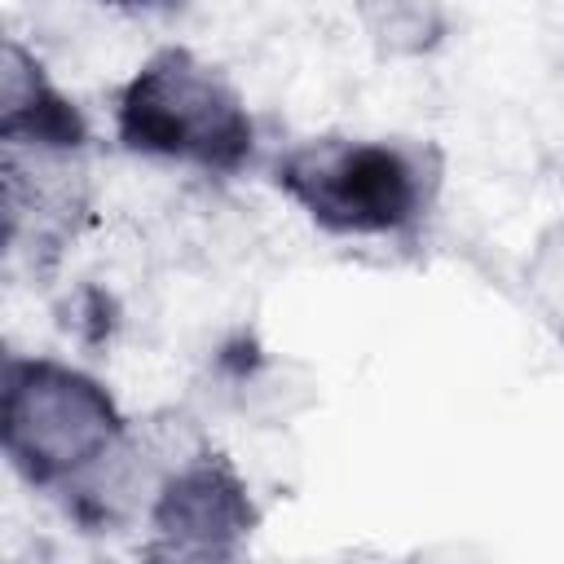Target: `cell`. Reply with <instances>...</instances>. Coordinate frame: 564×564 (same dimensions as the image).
Masks as SVG:
<instances>
[{
	"label": "cell",
	"instance_id": "cell-7",
	"mask_svg": "<svg viewBox=\"0 0 564 564\" xmlns=\"http://www.w3.org/2000/svg\"><path fill=\"white\" fill-rule=\"evenodd\" d=\"M352 13L366 44L388 62L432 57L454 31L445 0H352Z\"/></svg>",
	"mask_w": 564,
	"mask_h": 564
},
{
	"label": "cell",
	"instance_id": "cell-3",
	"mask_svg": "<svg viewBox=\"0 0 564 564\" xmlns=\"http://www.w3.org/2000/svg\"><path fill=\"white\" fill-rule=\"evenodd\" d=\"M115 392L79 361L9 352L0 370V454L13 476L62 498L128 436Z\"/></svg>",
	"mask_w": 564,
	"mask_h": 564
},
{
	"label": "cell",
	"instance_id": "cell-6",
	"mask_svg": "<svg viewBox=\"0 0 564 564\" xmlns=\"http://www.w3.org/2000/svg\"><path fill=\"white\" fill-rule=\"evenodd\" d=\"M88 141L93 128L79 101L44 70L35 48L9 35L0 62V150L84 154Z\"/></svg>",
	"mask_w": 564,
	"mask_h": 564
},
{
	"label": "cell",
	"instance_id": "cell-9",
	"mask_svg": "<svg viewBox=\"0 0 564 564\" xmlns=\"http://www.w3.org/2000/svg\"><path fill=\"white\" fill-rule=\"evenodd\" d=\"M97 4L110 9V13H128V18H154V13L181 9L185 0H97Z\"/></svg>",
	"mask_w": 564,
	"mask_h": 564
},
{
	"label": "cell",
	"instance_id": "cell-4",
	"mask_svg": "<svg viewBox=\"0 0 564 564\" xmlns=\"http://www.w3.org/2000/svg\"><path fill=\"white\" fill-rule=\"evenodd\" d=\"M141 520L154 560H238L260 529V502L234 458L198 445L159 480Z\"/></svg>",
	"mask_w": 564,
	"mask_h": 564
},
{
	"label": "cell",
	"instance_id": "cell-2",
	"mask_svg": "<svg viewBox=\"0 0 564 564\" xmlns=\"http://www.w3.org/2000/svg\"><path fill=\"white\" fill-rule=\"evenodd\" d=\"M110 123L119 150L203 176H238L260 154V128L242 88L185 44L154 48L119 84Z\"/></svg>",
	"mask_w": 564,
	"mask_h": 564
},
{
	"label": "cell",
	"instance_id": "cell-8",
	"mask_svg": "<svg viewBox=\"0 0 564 564\" xmlns=\"http://www.w3.org/2000/svg\"><path fill=\"white\" fill-rule=\"evenodd\" d=\"M57 317H62V330H66L75 344H84V348H101V344H110L115 322H119L110 295L97 291V286H79L66 304H57Z\"/></svg>",
	"mask_w": 564,
	"mask_h": 564
},
{
	"label": "cell",
	"instance_id": "cell-1",
	"mask_svg": "<svg viewBox=\"0 0 564 564\" xmlns=\"http://www.w3.org/2000/svg\"><path fill=\"white\" fill-rule=\"evenodd\" d=\"M445 159L414 137H304L269 159L273 189L330 238H410L441 198Z\"/></svg>",
	"mask_w": 564,
	"mask_h": 564
},
{
	"label": "cell",
	"instance_id": "cell-5",
	"mask_svg": "<svg viewBox=\"0 0 564 564\" xmlns=\"http://www.w3.org/2000/svg\"><path fill=\"white\" fill-rule=\"evenodd\" d=\"M88 212V185L79 154L4 150V247L26 256L31 269H48L79 234Z\"/></svg>",
	"mask_w": 564,
	"mask_h": 564
}]
</instances>
